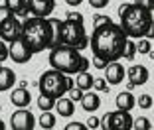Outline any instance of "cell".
I'll return each mask as SVG.
<instances>
[{"label":"cell","mask_w":154,"mask_h":130,"mask_svg":"<svg viewBox=\"0 0 154 130\" xmlns=\"http://www.w3.org/2000/svg\"><path fill=\"white\" fill-rule=\"evenodd\" d=\"M4 6L18 18H28V6H26V0H6Z\"/></svg>","instance_id":"18"},{"label":"cell","mask_w":154,"mask_h":130,"mask_svg":"<svg viewBox=\"0 0 154 130\" xmlns=\"http://www.w3.org/2000/svg\"><path fill=\"white\" fill-rule=\"evenodd\" d=\"M127 75H128V87H140L144 85V83H148L150 79V71L144 67V65H131V67L127 69Z\"/></svg>","instance_id":"12"},{"label":"cell","mask_w":154,"mask_h":130,"mask_svg":"<svg viewBox=\"0 0 154 130\" xmlns=\"http://www.w3.org/2000/svg\"><path fill=\"white\" fill-rule=\"evenodd\" d=\"M0 130H6V124H4L2 120H0Z\"/></svg>","instance_id":"39"},{"label":"cell","mask_w":154,"mask_h":130,"mask_svg":"<svg viewBox=\"0 0 154 130\" xmlns=\"http://www.w3.org/2000/svg\"><path fill=\"white\" fill-rule=\"evenodd\" d=\"M77 75V79L73 81L75 83V87H79V89L85 93V91H89V89H93V79L95 77L91 75L89 71H79V73H75Z\"/></svg>","instance_id":"20"},{"label":"cell","mask_w":154,"mask_h":130,"mask_svg":"<svg viewBox=\"0 0 154 130\" xmlns=\"http://www.w3.org/2000/svg\"><path fill=\"white\" fill-rule=\"evenodd\" d=\"M20 41L32 51V55L51 50L54 47V26H51L50 18H36V16L24 18Z\"/></svg>","instance_id":"2"},{"label":"cell","mask_w":154,"mask_h":130,"mask_svg":"<svg viewBox=\"0 0 154 130\" xmlns=\"http://www.w3.org/2000/svg\"><path fill=\"white\" fill-rule=\"evenodd\" d=\"M93 89L107 93V91H109V83H107L105 79H93Z\"/></svg>","instance_id":"28"},{"label":"cell","mask_w":154,"mask_h":130,"mask_svg":"<svg viewBox=\"0 0 154 130\" xmlns=\"http://www.w3.org/2000/svg\"><path fill=\"white\" fill-rule=\"evenodd\" d=\"M40 128H44V130L55 128V114L51 110H44V114L40 116Z\"/></svg>","instance_id":"21"},{"label":"cell","mask_w":154,"mask_h":130,"mask_svg":"<svg viewBox=\"0 0 154 130\" xmlns=\"http://www.w3.org/2000/svg\"><path fill=\"white\" fill-rule=\"evenodd\" d=\"M20 32H22V20L14 14H10L6 20L0 22V40L6 41V44L20 40Z\"/></svg>","instance_id":"7"},{"label":"cell","mask_w":154,"mask_h":130,"mask_svg":"<svg viewBox=\"0 0 154 130\" xmlns=\"http://www.w3.org/2000/svg\"><path fill=\"white\" fill-rule=\"evenodd\" d=\"M54 104H55V99L40 93V97H38V107H40V110H54Z\"/></svg>","instance_id":"23"},{"label":"cell","mask_w":154,"mask_h":130,"mask_svg":"<svg viewBox=\"0 0 154 130\" xmlns=\"http://www.w3.org/2000/svg\"><path fill=\"white\" fill-rule=\"evenodd\" d=\"M107 130H132V116L131 110H117L109 112L107 116Z\"/></svg>","instance_id":"9"},{"label":"cell","mask_w":154,"mask_h":130,"mask_svg":"<svg viewBox=\"0 0 154 130\" xmlns=\"http://www.w3.org/2000/svg\"><path fill=\"white\" fill-rule=\"evenodd\" d=\"M10 103L14 104V107L18 108H24V107H30V103H32V95H30V91H26V87H20V89H14L12 93H10Z\"/></svg>","instance_id":"14"},{"label":"cell","mask_w":154,"mask_h":130,"mask_svg":"<svg viewBox=\"0 0 154 130\" xmlns=\"http://www.w3.org/2000/svg\"><path fill=\"white\" fill-rule=\"evenodd\" d=\"M134 4L148 10V12H154V0H134Z\"/></svg>","instance_id":"30"},{"label":"cell","mask_w":154,"mask_h":130,"mask_svg":"<svg viewBox=\"0 0 154 130\" xmlns=\"http://www.w3.org/2000/svg\"><path fill=\"white\" fill-rule=\"evenodd\" d=\"M93 65H95L97 69H105V65H107V61H105V59H99V57H95V61H93Z\"/></svg>","instance_id":"37"},{"label":"cell","mask_w":154,"mask_h":130,"mask_svg":"<svg viewBox=\"0 0 154 130\" xmlns=\"http://www.w3.org/2000/svg\"><path fill=\"white\" fill-rule=\"evenodd\" d=\"M8 57L12 59L14 63L24 65V63H28L30 59H32V51L28 50L20 40H16V41H12V44L8 45Z\"/></svg>","instance_id":"13"},{"label":"cell","mask_w":154,"mask_h":130,"mask_svg":"<svg viewBox=\"0 0 154 130\" xmlns=\"http://www.w3.org/2000/svg\"><path fill=\"white\" fill-rule=\"evenodd\" d=\"M115 103H117V108H121V110H132L134 108V95L131 91H122V93H119Z\"/></svg>","instance_id":"19"},{"label":"cell","mask_w":154,"mask_h":130,"mask_svg":"<svg viewBox=\"0 0 154 130\" xmlns=\"http://www.w3.org/2000/svg\"><path fill=\"white\" fill-rule=\"evenodd\" d=\"M87 128H99V118H97V116H91L89 118V120H87Z\"/></svg>","instance_id":"35"},{"label":"cell","mask_w":154,"mask_h":130,"mask_svg":"<svg viewBox=\"0 0 154 130\" xmlns=\"http://www.w3.org/2000/svg\"><path fill=\"white\" fill-rule=\"evenodd\" d=\"M65 18L75 20V22H85V20H83V16H81L79 12H67V14H65Z\"/></svg>","instance_id":"34"},{"label":"cell","mask_w":154,"mask_h":130,"mask_svg":"<svg viewBox=\"0 0 154 130\" xmlns=\"http://www.w3.org/2000/svg\"><path fill=\"white\" fill-rule=\"evenodd\" d=\"M79 103H81V108H83L85 112H95L97 108L101 107V99H99V95L93 93L91 89L83 93V97H81V101H79Z\"/></svg>","instance_id":"16"},{"label":"cell","mask_w":154,"mask_h":130,"mask_svg":"<svg viewBox=\"0 0 154 130\" xmlns=\"http://www.w3.org/2000/svg\"><path fill=\"white\" fill-rule=\"evenodd\" d=\"M127 34L122 32L119 24L111 22L93 26V34L89 36V47L93 55L105 61H119L122 57L125 45H127Z\"/></svg>","instance_id":"1"},{"label":"cell","mask_w":154,"mask_h":130,"mask_svg":"<svg viewBox=\"0 0 154 130\" xmlns=\"http://www.w3.org/2000/svg\"><path fill=\"white\" fill-rule=\"evenodd\" d=\"M65 130H87V126L81 122H69V124H65Z\"/></svg>","instance_id":"33"},{"label":"cell","mask_w":154,"mask_h":130,"mask_svg":"<svg viewBox=\"0 0 154 130\" xmlns=\"http://www.w3.org/2000/svg\"><path fill=\"white\" fill-rule=\"evenodd\" d=\"M75 85L73 83L71 77H67L65 73L57 71V69L51 67L50 71L42 73L40 77V93L42 95H48L51 99H59V97H63L67 95V91Z\"/></svg>","instance_id":"6"},{"label":"cell","mask_w":154,"mask_h":130,"mask_svg":"<svg viewBox=\"0 0 154 130\" xmlns=\"http://www.w3.org/2000/svg\"><path fill=\"white\" fill-rule=\"evenodd\" d=\"M132 128H134V130H150L152 124H150V120L146 116H138L136 120L132 118Z\"/></svg>","instance_id":"25"},{"label":"cell","mask_w":154,"mask_h":130,"mask_svg":"<svg viewBox=\"0 0 154 130\" xmlns=\"http://www.w3.org/2000/svg\"><path fill=\"white\" fill-rule=\"evenodd\" d=\"M14 85H16V73L10 67H2L0 69V93L10 91Z\"/></svg>","instance_id":"17"},{"label":"cell","mask_w":154,"mask_h":130,"mask_svg":"<svg viewBox=\"0 0 154 130\" xmlns=\"http://www.w3.org/2000/svg\"><path fill=\"white\" fill-rule=\"evenodd\" d=\"M38 124L36 116L32 114V110H28L26 107L24 108H18L10 116V128L12 130H34Z\"/></svg>","instance_id":"8"},{"label":"cell","mask_w":154,"mask_h":130,"mask_svg":"<svg viewBox=\"0 0 154 130\" xmlns=\"http://www.w3.org/2000/svg\"><path fill=\"white\" fill-rule=\"evenodd\" d=\"M54 26V47L55 45H67L83 51L89 45V36L85 32V22H75V20H57L50 18Z\"/></svg>","instance_id":"4"},{"label":"cell","mask_w":154,"mask_h":130,"mask_svg":"<svg viewBox=\"0 0 154 130\" xmlns=\"http://www.w3.org/2000/svg\"><path fill=\"white\" fill-rule=\"evenodd\" d=\"M0 110H2V107H0Z\"/></svg>","instance_id":"41"},{"label":"cell","mask_w":154,"mask_h":130,"mask_svg":"<svg viewBox=\"0 0 154 130\" xmlns=\"http://www.w3.org/2000/svg\"><path fill=\"white\" fill-rule=\"evenodd\" d=\"M65 4L71 6V8H77V6H81V4H83V0H65Z\"/></svg>","instance_id":"38"},{"label":"cell","mask_w":154,"mask_h":130,"mask_svg":"<svg viewBox=\"0 0 154 130\" xmlns=\"http://www.w3.org/2000/svg\"><path fill=\"white\" fill-rule=\"evenodd\" d=\"M10 14H12V12H10V10L6 8L4 4H2V6H0V22H2V20H6V18L10 16Z\"/></svg>","instance_id":"36"},{"label":"cell","mask_w":154,"mask_h":130,"mask_svg":"<svg viewBox=\"0 0 154 130\" xmlns=\"http://www.w3.org/2000/svg\"><path fill=\"white\" fill-rule=\"evenodd\" d=\"M87 2H89L91 8H95V10H103V8H107V6H109L111 0H87Z\"/></svg>","instance_id":"29"},{"label":"cell","mask_w":154,"mask_h":130,"mask_svg":"<svg viewBox=\"0 0 154 130\" xmlns=\"http://www.w3.org/2000/svg\"><path fill=\"white\" fill-rule=\"evenodd\" d=\"M136 53H142V55L152 53V40L138 38V41H136Z\"/></svg>","instance_id":"22"},{"label":"cell","mask_w":154,"mask_h":130,"mask_svg":"<svg viewBox=\"0 0 154 130\" xmlns=\"http://www.w3.org/2000/svg\"><path fill=\"white\" fill-rule=\"evenodd\" d=\"M119 18H121V24L119 26L122 28V32L127 34V38L131 40H138V38H150L152 40V12L140 8L136 4H121L119 8Z\"/></svg>","instance_id":"3"},{"label":"cell","mask_w":154,"mask_h":130,"mask_svg":"<svg viewBox=\"0 0 154 130\" xmlns=\"http://www.w3.org/2000/svg\"><path fill=\"white\" fill-rule=\"evenodd\" d=\"M28 14L36 18H50L55 10V0H26Z\"/></svg>","instance_id":"10"},{"label":"cell","mask_w":154,"mask_h":130,"mask_svg":"<svg viewBox=\"0 0 154 130\" xmlns=\"http://www.w3.org/2000/svg\"><path fill=\"white\" fill-rule=\"evenodd\" d=\"M0 69H2V61H0Z\"/></svg>","instance_id":"40"},{"label":"cell","mask_w":154,"mask_h":130,"mask_svg":"<svg viewBox=\"0 0 154 130\" xmlns=\"http://www.w3.org/2000/svg\"><path fill=\"white\" fill-rule=\"evenodd\" d=\"M67 93H69V99H71L73 103H79V101H81V97H83V91L79 89V87H75V85H73Z\"/></svg>","instance_id":"27"},{"label":"cell","mask_w":154,"mask_h":130,"mask_svg":"<svg viewBox=\"0 0 154 130\" xmlns=\"http://www.w3.org/2000/svg\"><path fill=\"white\" fill-rule=\"evenodd\" d=\"M127 77V69L125 65L119 61H109L105 65V81L109 83V85H121L122 81Z\"/></svg>","instance_id":"11"},{"label":"cell","mask_w":154,"mask_h":130,"mask_svg":"<svg viewBox=\"0 0 154 130\" xmlns=\"http://www.w3.org/2000/svg\"><path fill=\"white\" fill-rule=\"evenodd\" d=\"M105 22H111L109 16H105V14H95L93 16V26H99V24H105Z\"/></svg>","instance_id":"31"},{"label":"cell","mask_w":154,"mask_h":130,"mask_svg":"<svg viewBox=\"0 0 154 130\" xmlns=\"http://www.w3.org/2000/svg\"><path fill=\"white\" fill-rule=\"evenodd\" d=\"M136 104H138V107L140 108H150L152 107V95H140V97H138V99H136Z\"/></svg>","instance_id":"26"},{"label":"cell","mask_w":154,"mask_h":130,"mask_svg":"<svg viewBox=\"0 0 154 130\" xmlns=\"http://www.w3.org/2000/svg\"><path fill=\"white\" fill-rule=\"evenodd\" d=\"M50 65L65 75H75L79 71H89V59L83 57L81 51L67 45H55L50 50Z\"/></svg>","instance_id":"5"},{"label":"cell","mask_w":154,"mask_h":130,"mask_svg":"<svg viewBox=\"0 0 154 130\" xmlns=\"http://www.w3.org/2000/svg\"><path fill=\"white\" fill-rule=\"evenodd\" d=\"M55 112H57L59 116H63V118H69L73 116V112H75V103H73L69 97H59V99H55V104H54Z\"/></svg>","instance_id":"15"},{"label":"cell","mask_w":154,"mask_h":130,"mask_svg":"<svg viewBox=\"0 0 154 130\" xmlns=\"http://www.w3.org/2000/svg\"><path fill=\"white\" fill-rule=\"evenodd\" d=\"M134 55H136V41L134 40H131L128 38L127 40V45H125V51H122V57L121 59H134Z\"/></svg>","instance_id":"24"},{"label":"cell","mask_w":154,"mask_h":130,"mask_svg":"<svg viewBox=\"0 0 154 130\" xmlns=\"http://www.w3.org/2000/svg\"><path fill=\"white\" fill-rule=\"evenodd\" d=\"M4 59H8V44L0 40V61H4Z\"/></svg>","instance_id":"32"}]
</instances>
